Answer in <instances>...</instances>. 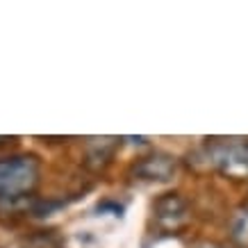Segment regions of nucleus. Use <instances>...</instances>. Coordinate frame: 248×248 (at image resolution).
Listing matches in <instances>:
<instances>
[{
	"mask_svg": "<svg viewBox=\"0 0 248 248\" xmlns=\"http://www.w3.org/2000/svg\"><path fill=\"white\" fill-rule=\"evenodd\" d=\"M191 164L214 169L230 180H248V139H212L191 155Z\"/></svg>",
	"mask_w": 248,
	"mask_h": 248,
	"instance_id": "f257e3e1",
	"label": "nucleus"
},
{
	"mask_svg": "<svg viewBox=\"0 0 248 248\" xmlns=\"http://www.w3.org/2000/svg\"><path fill=\"white\" fill-rule=\"evenodd\" d=\"M37 155H9L0 157V205L18 203L37 189L39 185Z\"/></svg>",
	"mask_w": 248,
	"mask_h": 248,
	"instance_id": "f03ea898",
	"label": "nucleus"
},
{
	"mask_svg": "<svg viewBox=\"0 0 248 248\" xmlns=\"http://www.w3.org/2000/svg\"><path fill=\"white\" fill-rule=\"evenodd\" d=\"M191 212H189V203L185 201V196L175 194H162L153 205V221L159 232H180L182 228L189 223Z\"/></svg>",
	"mask_w": 248,
	"mask_h": 248,
	"instance_id": "7ed1b4c3",
	"label": "nucleus"
},
{
	"mask_svg": "<svg viewBox=\"0 0 248 248\" xmlns=\"http://www.w3.org/2000/svg\"><path fill=\"white\" fill-rule=\"evenodd\" d=\"M178 169V162L171 157V155H164V153H153V155H146V157L137 159L135 166H132V175L137 180H169L173 178V173Z\"/></svg>",
	"mask_w": 248,
	"mask_h": 248,
	"instance_id": "20e7f679",
	"label": "nucleus"
},
{
	"mask_svg": "<svg viewBox=\"0 0 248 248\" xmlns=\"http://www.w3.org/2000/svg\"><path fill=\"white\" fill-rule=\"evenodd\" d=\"M228 237H230V244L234 248H248V203L239 205L230 214Z\"/></svg>",
	"mask_w": 248,
	"mask_h": 248,
	"instance_id": "39448f33",
	"label": "nucleus"
},
{
	"mask_svg": "<svg viewBox=\"0 0 248 248\" xmlns=\"http://www.w3.org/2000/svg\"><path fill=\"white\" fill-rule=\"evenodd\" d=\"M189 248H228L223 244H217V241H207V239H201V241H194Z\"/></svg>",
	"mask_w": 248,
	"mask_h": 248,
	"instance_id": "423d86ee",
	"label": "nucleus"
}]
</instances>
